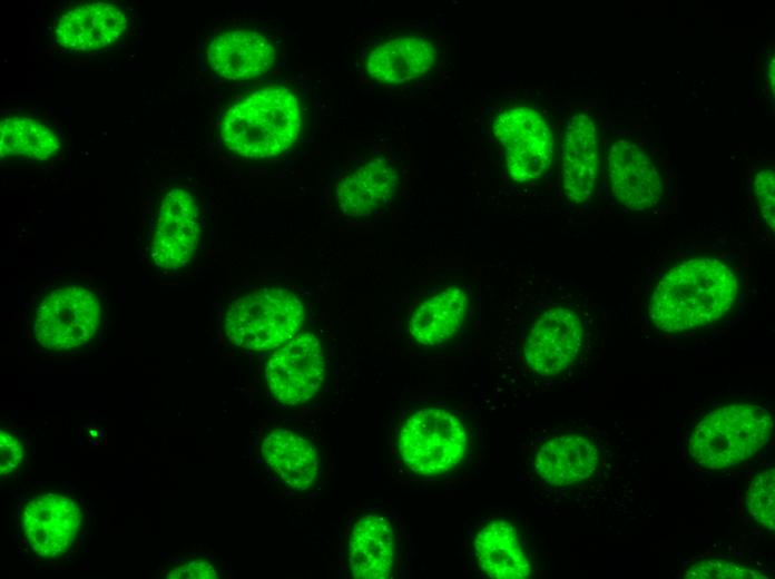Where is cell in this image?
Segmentation results:
<instances>
[{
	"instance_id": "cell-24",
	"label": "cell",
	"mask_w": 775,
	"mask_h": 579,
	"mask_svg": "<svg viewBox=\"0 0 775 579\" xmlns=\"http://www.w3.org/2000/svg\"><path fill=\"white\" fill-rule=\"evenodd\" d=\"M746 208L753 232L773 242L775 232V170L773 158L759 159L746 169Z\"/></svg>"
},
{
	"instance_id": "cell-27",
	"label": "cell",
	"mask_w": 775,
	"mask_h": 579,
	"mask_svg": "<svg viewBox=\"0 0 775 579\" xmlns=\"http://www.w3.org/2000/svg\"><path fill=\"white\" fill-rule=\"evenodd\" d=\"M1 478H8L20 467L23 459L21 442L9 431L0 432Z\"/></svg>"
},
{
	"instance_id": "cell-9",
	"label": "cell",
	"mask_w": 775,
	"mask_h": 579,
	"mask_svg": "<svg viewBox=\"0 0 775 579\" xmlns=\"http://www.w3.org/2000/svg\"><path fill=\"white\" fill-rule=\"evenodd\" d=\"M464 567L475 577L527 579L536 572V558L524 524L507 512L475 520L461 546Z\"/></svg>"
},
{
	"instance_id": "cell-28",
	"label": "cell",
	"mask_w": 775,
	"mask_h": 579,
	"mask_svg": "<svg viewBox=\"0 0 775 579\" xmlns=\"http://www.w3.org/2000/svg\"><path fill=\"white\" fill-rule=\"evenodd\" d=\"M167 578H217L215 568L200 560L189 561L174 568L167 573Z\"/></svg>"
},
{
	"instance_id": "cell-26",
	"label": "cell",
	"mask_w": 775,
	"mask_h": 579,
	"mask_svg": "<svg viewBox=\"0 0 775 579\" xmlns=\"http://www.w3.org/2000/svg\"><path fill=\"white\" fill-rule=\"evenodd\" d=\"M775 469L758 472L746 491V512L749 519L767 532L775 530Z\"/></svg>"
},
{
	"instance_id": "cell-4",
	"label": "cell",
	"mask_w": 775,
	"mask_h": 579,
	"mask_svg": "<svg viewBox=\"0 0 775 579\" xmlns=\"http://www.w3.org/2000/svg\"><path fill=\"white\" fill-rule=\"evenodd\" d=\"M774 411L769 401L735 392L704 405L688 429L685 459L702 472H722L752 461L769 444Z\"/></svg>"
},
{
	"instance_id": "cell-1",
	"label": "cell",
	"mask_w": 775,
	"mask_h": 579,
	"mask_svg": "<svg viewBox=\"0 0 775 579\" xmlns=\"http://www.w3.org/2000/svg\"><path fill=\"white\" fill-rule=\"evenodd\" d=\"M752 258L725 236L673 241L657 251L637 281L636 316L656 340H706L745 315Z\"/></svg>"
},
{
	"instance_id": "cell-14",
	"label": "cell",
	"mask_w": 775,
	"mask_h": 579,
	"mask_svg": "<svg viewBox=\"0 0 775 579\" xmlns=\"http://www.w3.org/2000/svg\"><path fill=\"white\" fill-rule=\"evenodd\" d=\"M601 169L600 134L588 111L573 114L567 121L561 144L560 181L567 202L579 206L592 199Z\"/></svg>"
},
{
	"instance_id": "cell-11",
	"label": "cell",
	"mask_w": 775,
	"mask_h": 579,
	"mask_svg": "<svg viewBox=\"0 0 775 579\" xmlns=\"http://www.w3.org/2000/svg\"><path fill=\"white\" fill-rule=\"evenodd\" d=\"M98 294L84 284H63L48 291L33 314V336L48 350L63 351L85 345L99 328Z\"/></svg>"
},
{
	"instance_id": "cell-25",
	"label": "cell",
	"mask_w": 775,
	"mask_h": 579,
	"mask_svg": "<svg viewBox=\"0 0 775 579\" xmlns=\"http://www.w3.org/2000/svg\"><path fill=\"white\" fill-rule=\"evenodd\" d=\"M681 578H768V572L753 562L722 553H704L684 563Z\"/></svg>"
},
{
	"instance_id": "cell-10",
	"label": "cell",
	"mask_w": 775,
	"mask_h": 579,
	"mask_svg": "<svg viewBox=\"0 0 775 579\" xmlns=\"http://www.w3.org/2000/svg\"><path fill=\"white\" fill-rule=\"evenodd\" d=\"M492 133L512 181L534 185L548 177L555 160V136L539 109L529 105L506 107L494 117Z\"/></svg>"
},
{
	"instance_id": "cell-6",
	"label": "cell",
	"mask_w": 775,
	"mask_h": 579,
	"mask_svg": "<svg viewBox=\"0 0 775 579\" xmlns=\"http://www.w3.org/2000/svg\"><path fill=\"white\" fill-rule=\"evenodd\" d=\"M605 176L611 202L629 215L664 218L676 209L675 174L645 141L628 135L614 139L606 155Z\"/></svg>"
},
{
	"instance_id": "cell-8",
	"label": "cell",
	"mask_w": 775,
	"mask_h": 579,
	"mask_svg": "<svg viewBox=\"0 0 775 579\" xmlns=\"http://www.w3.org/2000/svg\"><path fill=\"white\" fill-rule=\"evenodd\" d=\"M305 310L292 292L281 287H262L236 298L227 308L224 330L235 345L267 351L279 347L304 324Z\"/></svg>"
},
{
	"instance_id": "cell-5",
	"label": "cell",
	"mask_w": 775,
	"mask_h": 579,
	"mask_svg": "<svg viewBox=\"0 0 775 579\" xmlns=\"http://www.w3.org/2000/svg\"><path fill=\"white\" fill-rule=\"evenodd\" d=\"M479 432L460 412L439 405L422 408L402 423L398 452L414 474L452 479L467 471L478 449Z\"/></svg>"
},
{
	"instance_id": "cell-18",
	"label": "cell",
	"mask_w": 775,
	"mask_h": 579,
	"mask_svg": "<svg viewBox=\"0 0 775 579\" xmlns=\"http://www.w3.org/2000/svg\"><path fill=\"white\" fill-rule=\"evenodd\" d=\"M206 55L217 75L229 80H247L265 73L272 67L276 51L263 33L238 28L215 36Z\"/></svg>"
},
{
	"instance_id": "cell-12",
	"label": "cell",
	"mask_w": 775,
	"mask_h": 579,
	"mask_svg": "<svg viewBox=\"0 0 775 579\" xmlns=\"http://www.w3.org/2000/svg\"><path fill=\"white\" fill-rule=\"evenodd\" d=\"M325 362L320 340L298 333L276 349L268 359L265 377L272 395L281 403L296 405L312 399L324 380Z\"/></svg>"
},
{
	"instance_id": "cell-20",
	"label": "cell",
	"mask_w": 775,
	"mask_h": 579,
	"mask_svg": "<svg viewBox=\"0 0 775 579\" xmlns=\"http://www.w3.org/2000/svg\"><path fill=\"white\" fill-rule=\"evenodd\" d=\"M470 300L467 291L450 285L424 300L409 322L411 337L423 346H438L453 338L465 325Z\"/></svg>"
},
{
	"instance_id": "cell-15",
	"label": "cell",
	"mask_w": 775,
	"mask_h": 579,
	"mask_svg": "<svg viewBox=\"0 0 775 579\" xmlns=\"http://www.w3.org/2000/svg\"><path fill=\"white\" fill-rule=\"evenodd\" d=\"M399 549L400 534L392 516L380 510L360 514L349 533L347 557L352 577H393L398 567Z\"/></svg>"
},
{
	"instance_id": "cell-3",
	"label": "cell",
	"mask_w": 775,
	"mask_h": 579,
	"mask_svg": "<svg viewBox=\"0 0 775 579\" xmlns=\"http://www.w3.org/2000/svg\"><path fill=\"white\" fill-rule=\"evenodd\" d=\"M540 290L523 323L519 356L523 374L545 385L573 375L601 352L606 321L583 294L545 282Z\"/></svg>"
},
{
	"instance_id": "cell-16",
	"label": "cell",
	"mask_w": 775,
	"mask_h": 579,
	"mask_svg": "<svg viewBox=\"0 0 775 579\" xmlns=\"http://www.w3.org/2000/svg\"><path fill=\"white\" fill-rule=\"evenodd\" d=\"M21 521L31 549L41 557L53 558L71 546L81 513L71 499L48 493L27 503Z\"/></svg>"
},
{
	"instance_id": "cell-17",
	"label": "cell",
	"mask_w": 775,
	"mask_h": 579,
	"mask_svg": "<svg viewBox=\"0 0 775 579\" xmlns=\"http://www.w3.org/2000/svg\"><path fill=\"white\" fill-rule=\"evenodd\" d=\"M127 26L128 17L122 8L109 2H91L61 14L55 27V37L66 49L90 52L116 42Z\"/></svg>"
},
{
	"instance_id": "cell-2",
	"label": "cell",
	"mask_w": 775,
	"mask_h": 579,
	"mask_svg": "<svg viewBox=\"0 0 775 579\" xmlns=\"http://www.w3.org/2000/svg\"><path fill=\"white\" fill-rule=\"evenodd\" d=\"M519 475L530 497L553 511L621 518L636 512L628 454L592 424L541 426L522 444Z\"/></svg>"
},
{
	"instance_id": "cell-19",
	"label": "cell",
	"mask_w": 775,
	"mask_h": 579,
	"mask_svg": "<svg viewBox=\"0 0 775 579\" xmlns=\"http://www.w3.org/2000/svg\"><path fill=\"white\" fill-rule=\"evenodd\" d=\"M435 57L436 51L430 40L403 35L374 46L366 56L365 70L379 82L405 84L426 75Z\"/></svg>"
},
{
	"instance_id": "cell-21",
	"label": "cell",
	"mask_w": 775,
	"mask_h": 579,
	"mask_svg": "<svg viewBox=\"0 0 775 579\" xmlns=\"http://www.w3.org/2000/svg\"><path fill=\"white\" fill-rule=\"evenodd\" d=\"M398 175L384 158L372 159L344 176L336 186V202L349 217H366L391 202Z\"/></svg>"
},
{
	"instance_id": "cell-22",
	"label": "cell",
	"mask_w": 775,
	"mask_h": 579,
	"mask_svg": "<svg viewBox=\"0 0 775 579\" xmlns=\"http://www.w3.org/2000/svg\"><path fill=\"white\" fill-rule=\"evenodd\" d=\"M261 452L266 464L295 490L308 489L318 475L317 449L290 430L269 432L262 443Z\"/></svg>"
},
{
	"instance_id": "cell-23",
	"label": "cell",
	"mask_w": 775,
	"mask_h": 579,
	"mask_svg": "<svg viewBox=\"0 0 775 579\" xmlns=\"http://www.w3.org/2000/svg\"><path fill=\"white\" fill-rule=\"evenodd\" d=\"M60 148L56 134L43 124L28 117L1 121L0 153L2 157H23L45 160Z\"/></svg>"
},
{
	"instance_id": "cell-7",
	"label": "cell",
	"mask_w": 775,
	"mask_h": 579,
	"mask_svg": "<svg viewBox=\"0 0 775 579\" xmlns=\"http://www.w3.org/2000/svg\"><path fill=\"white\" fill-rule=\"evenodd\" d=\"M301 124V108L294 92L286 87H268L255 90L227 110L220 137L242 157L269 158L294 144Z\"/></svg>"
},
{
	"instance_id": "cell-13",
	"label": "cell",
	"mask_w": 775,
	"mask_h": 579,
	"mask_svg": "<svg viewBox=\"0 0 775 579\" xmlns=\"http://www.w3.org/2000/svg\"><path fill=\"white\" fill-rule=\"evenodd\" d=\"M197 203L183 188H171L161 198L150 242L151 261L159 268L177 271L193 258L199 241Z\"/></svg>"
},
{
	"instance_id": "cell-29",
	"label": "cell",
	"mask_w": 775,
	"mask_h": 579,
	"mask_svg": "<svg viewBox=\"0 0 775 579\" xmlns=\"http://www.w3.org/2000/svg\"><path fill=\"white\" fill-rule=\"evenodd\" d=\"M764 68H765V78H766L768 91L773 95L774 94V55L768 57V60L765 63Z\"/></svg>"
}]
</instances>
